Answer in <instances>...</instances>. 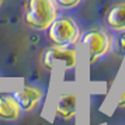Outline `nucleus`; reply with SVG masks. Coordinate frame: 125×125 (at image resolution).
<instances>
[{
  "label": "nucleus",
  "mask_w": 125,
  "mask_h": 125,
  "mask_svg": "<svg viewBox=\"0 0 125 125\" xmlns=\"http://www.w3.org/2000/svg\"><path fill=\"white\" fill-rule=\"evenodd\" d=\"M58 17L55 0H27L24 9V23L30 28L45 31Z\"/></svg>",
  "instance_id": "nucleus-1"
},
{
  "label": "nucleus",
  "mask_w": 125,
  "mask_h": 125,
  "mask_svg": "<svg viewBox=\"0 0 125 125\" xmlns=\"http://www.w3.org/2000/svg\"><path fill=\"white\" fill-rule=\"evenodd\" d=\"M79 38L80 30L70 17H56L48 27V40L56 46H72Z\"/></svg>",
  "instance_id": "nucleus-2"
},
{
  "label": "nucleus",
  "mask_w": 125,
  "mask_h": 125,
  "mask_svg": "<svg viewBox=\"0 0 125 125\" xmlns=\"http://www.w3.org/2000/svg\"><path fill=\"white\" fill-rule=\"evenodd\" d=\"M82 44H84L87 46L89 59H90V63L93 65V63H96L98 61V58L105 55L111 49L113 40L103 30H90L83 35Z\"/></svg>",
  "instance_id": "nucleus-3"
},
{
  "label": "nucleus",
  "mask_w": 125,
  "mask_h": 125,
  "mask_svg": "<svg viewBox=\"0 0 125 125\" xmlns=\"http://www.w3.org/2000/svg\"><path fill=\"white\" fill-rule=\"evenodd\" d=\"M63 63L65 69H73L76 66V51L70 46H51L41 53V65L46 70H52L55 63Z\"/></svg>",
  "instance_id": "nucleus-4"
},
{
  "label": "nucleus",
  "mask_w": 125,
  "mask_h": 125,
  "mask_svg": "<svg viewBox=\"0 0 125 125\" xmlns=\"http://www.w3.org/2000/svg\"><path fill=\"white\" fill-rule=\"evenodd\" d=\"M13 97L18 103L21 111H31L40 104L42 98V90L35 86H24L20 90L14 91Z\"/></svg>",
  "instance_id": "nucleus-5"
},
{
  "label": "nucleus",
  "mask_w": 125,
  "mask_h": 125,
  "mask_svg": "<svg viewBox=\"0 0 125 125\" xmlns=\"http://www.w3.org/2000/svg\"><path fill=\"white\" fill-rule=\"evenodd\" d=\"M56 117L62 119H72L76 114V94L72 91L62 93L55 104Z\"/></svg>",
  "instance_id": "nucleus-6"
},
{
  "label": "nucleus",
  "mask_w": 125,
  "mask_h": 125,
  "mask_svg": "<svg viewBox=\"0 0 125 125\" xmlns=\"http://www.w3.org/2000/svg\"><path fill=\"white\" fill-rule=\"evenodd\" d=\"M21 115V108L10 93H0V119L14 121Z\"/></svg>",
  "instance_id": "nucleus-7"
},
{
  "label": "nucleus",
  "mask_w": 125,
  "mask_h": 125,
  "mask_svg": "<svg viewBox=\"0 0 125 125\" xmlns=\"http://www.w3.org/2000/svg\"><path fill=\"white\" fill-rule=\"evenodd\" d=\"M105 24L113 31H125V1L115 3L105 14Z\"/></svg>",
  "instance_id": "nucleus-8"
},
{
  "label": "nucleus",
  "mask_w": 125,
  "mask_h": 125,
  "mask_svg": "<svg viewBox=\"0 0 125 125\" xmlns=\"http://www.w3.org/2000/svg\"><path fill=\"white\" fill-rule=\"evenodd\" d=\"M82 0H55L58 7L61 9H65V10H69V9H74L80 4Z\"/></svg>",
  "instance_id": "nucleus-9"
},
{
  "label": "nucleus",
  "mask_w": 125,
  "mask_h": 125,
  "mask_svg": "<svg viewBox=\"0 0 125 125\" xmlns=\"http://www.w3.org/2000/svg\"><path fill=\"white\" fill-rule=\"evenodd\" d=\"M117 44H118L121 52H124L125 53V31H121L119 37L117 38Z\"/></svg>",
  "instance_id": "nucleus-10"
},
{
  "label": "nucleus",
  "mask_w": 125,
  "mask_h": 125,
  "mask_svg": "<svg viewBox=\"0 0 125 125\" xmlns=\"http://www.w3.org/2000/svg\"><path fill=\"white\" fill-rule=\"evenodd\" d=\"M118 108H125V89L124 91H122V94H121V97H119V101H118V105H117Z\"/></svg>",
  "instance_id": "nucleus-11"
},
{
  "label": "nucleus",
  "mask_w": 125,
  "mask_h": 125,
  "mask_svg": "<svg viewBox=\"0 0 125 125\" xmlns=\"http://www.w3.org/2000/svg\"><path fill=\"white\" fill-rule=\"evenodd\" d=\"M0 4H1V0H0Z\"/></svg>",
  "instance_id": "nucleus-12"
}]
</instances>
